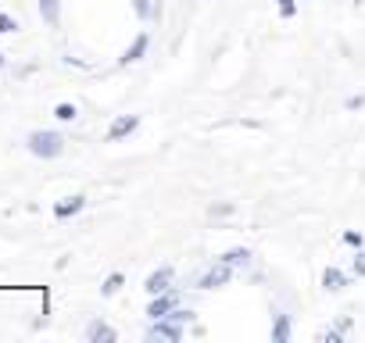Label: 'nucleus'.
Returning <instances> with one entry per match:
<instances>
[{
	"instance_id": "f257e3e1",
	"label": "nucleus",
	"mask_w": 365,
	"mask_h": 343,
	"mask_svg": "<svg viewBox=\"0 0 365 343\" xmlns=\"http://www.w3.org/2000/svg\"><path fill=\"white\" fill-rule=\"evenodd\" d=\"M29 150H33L36 157H58V154L65 150V139H61L58 132H33V136H29Z\"/></svg>"
},
{
	"instance_id": "f03ea898",
	"label": "nucleus",
	"mask_w": 365,
	"mask_h": 343,
	"mask_svg": "<svg viewBox=\"0 0 365 343\" xmlns=\"http://www.w3.org/2000/svg\"><path fill=\"white\" fill-rule=\"evenodd\" d=\"M230 275H233V265H230V261H219V265L201 279V286H205V290H219V286H226V283H230Z\"/></svg>"
},
{
	"instance_id": "7ed1b4c3",
	"label": "nucleus",
	"mask_w": 365,
	"mask_h": 343,
	"mask_svg": "<svg viewBox=\"0 0 365 343\" xmlns=\"http://www.w3.org/2000/svg\"><path fill=\"white\" fill-rule=\"evenodd\" d=\"M168 283H172V268H158V272H150V275H147L143 290L158 297V293H165V290H168Z\"/></svg>"
},
{
	"instance_id": "20e7f679",
	"label": "nucleus",
	"mask_w": 365,
	"mask_h": 343,
	"mask_svg": "<svg viewBox=\"0 0 365 343\" xmlns=\"http://www.w3.org/2000/svg\"><path fill=\"white\" fill-rule=\"evenodd\" d=\"M179 339L182 336V329H179V322L172 318V322H161V318H154V325H150V339Z\"/></svg>"
},
{
	"instance_id": "39448f33",
	"label": "nucleus",
	"mask_w": 365,
	"mask_h": 343,
	"mask_svg": "<svg viewBox=\"0 0 365 343\" xmlns=\"http://www.w3.org/2000/svg\"><path fill=\"white\" fill-rule=\"evenodd\" d=\"M136 115H122V118H115L111 122V129H108V139H122V136H129L133 129H136Z\"/></svg>"
},
{
	"instance_id": "423d86ee",
	"label": "nucleus",
	"mask_w": 365,
	"mask_h": 343,
	"mask_svg": "<svg viewBox=\"0 0 365 343\" xmlns=\"http://www.w3.org/2000/svg\"><path fill=\"white\" fill-rule=\"evenodd\" d=\"M344 286H347V275H344L340 268H333V265H329V268L322 272V290H326V293H340Z\"/></svg>"
},
{
	"instance_id": "0eeeda50",
	"label": "nucleus",
	"mask_w": 365,
	"mask_h": 343,
	"mask_svg": "<svg viewBox=\"0 0 365 343\" xmlns=\"http://www.w3.org/2000/svg\"><path fill=\"white\" fill-rule=\"evenodd\" d=\"M86 339H90V343H115V329H111V325H104V322H90Z\"/></svg>"
},
{
	"instance_id": "6e6552de",
	"label": "nucleus",
	"mask_w": 365,
	"mask_h": 343,
	"mask_svg": "<svg viewBox=\"0 0 365 343\" xmlns=\"http://www.w3.org/2000/svg\"><path fill=\"white\" fill-rule=\"evenodd\" d=\"M83 204H86L83 197H65V201H58V208H54V215H58V218H68V215H79V211H83Z\"/></svg>"
},
{
	"instance_id": "1a4fd4ad",
	"label": "nucleus",
	"mask_w": 365,
	"mask_h": 343,
	"mask_svg": "<svg viewBox=\"0 0 365 343\" xmlns=\"http://www.w3.org/2000/svg\"><path fill=\"white\" fill-rule=\"evenodd\" d=\"M290 339V315H276L272 322V343H287Z\"/></svg>"
},
{
	"instance_id": "9d476101",
	"label": "nucleus",
	"mask_w": 365,
	"mask_h": 343,
	"mask_svg": "<svg viewBox=\"0 0 365 343\" xmlns=\"http://www.w3.org/2000/svg\"><path fill=\"white\" fill-rule=\"evenodd\" d=\"M172 304H175V297H154L150 307H147V315H150V318H165V315L172 311Z\"/></svg>"
},
{
	"instance_id": "9b49d317",
	"label": "nucleus",
	"mask_w": 365,
	"mask_h": 343,
	"mask_svg": "<svg viewBox=\"0 0 365 343\" xmlns=\"http://www.w3.org/2000/svg\"><path fill=\"white\" fill-rule=\"evenodd\" d=\"M222 261H230L233 268H244V265H251V250H244V247H237V250H230Z\"/></svg>"
},
{
	"instance_id": "f8f14e48",
	"label": "nucleus",
	"mask_w": 365,
	"mask_h": 343,
	"mask_svg": "<svg viewBox=\"0 0 365 343\" xmlns=\"http://www.w3.org/2000/svg\"><path fill=\"white\" fill-rule=\"evenodd\" d=\"M147 51V36H136V43L125 51V58H122V65H129V61H140V54Z\"/></svg>"
},
{
	"instance_id": "ddd939ff",
	"label": "nucleus",
	"mask_w": 365,
	"mask_h": 343,
	"mask_svg": "<svg viewBox=\"0 0 365 343\" xmlns=\"http://www.w3.org/2000/svg\"><path fill=\"white\" fill-rule=\"evenodd\" d=\"M40 11H43V22H58V0H40Z\"/></svg>"
},
{
	"instance_id": "4468645a",
	"label": "nucleus",
	"mask_w": 365,
	"mask_h": 343,
	"mask_svg": "<svg viewBox=\"0 0 365 343\" xmlns=\"http://www.w3.org/2000/svg\"><path fill=\"white\" fill-rule=\"evenodd\" d=\"M118 290H122V275L115 272V275H108V279H104V286H101V293H104V297H111V293H118Z\"/></svg>"
},
{
	"instance_id": "2eb2a0df",
	"label": "nucleus",
	"mask_w": 365,
	"mask_h": 343,
	"mask_svg": "<svg viewBox=\"0 0 365 343\" xmlns=\"http://www.w3.org/2000/svg\"><path fill=\"white\" fill-rule=\"evenodd\" d=\"M79 111H76V104H58L54 107V118H61V122H72Z\"/></svg>"
},
{
	"instance_id": "dca6fc26",
	"label": "nucleus",
	"mask_w": 365,
	"mask_h": 343,
	"mask_svg": "<svg viewBox=\"0 0 365 343\" xmlns=\"http://www.w3.org/2000/svg\"><path fill=\"white\" fill-rule=\"evenodd\" d=\"M276 4H279V15H283V19H294V15H297V4H294V0H276Z\"/></svg>"
},
{
	"instance_id": "f3484780",
	"label": "nucleus",
	"mask_w": 365,
	"mask_h": 343,
	"mask_svg": "<svg viewBox=\"0 0 365 343\" xmlns=\"http://www.w3.org/2000/svg\"><path fill=\"white\" fill-rule=\"evenodd\" d=\"M351 268H354V275H365V250H358V254H354Z\"/></svg>"
},
{
	"instance_id": "a211bd4d",
	"label": "nucleus",
	"mask_w": 365,
	"mask_h": 343,
	"mask_svg": "<svg viewBox=\"0 0 365 343\" xmlns=\"http://www.w3.org/2000/svg\"><path fill=\"white\" fill-rule=\"evenodd\" d=\"M344 243H347V247H361V233L347 229V233H344Z\"/></svg>"
},
{
	"instance_id": "6ab92c4d",
	"label": "nucleus",
	"mask_w": 365,
	"mask_h": 343,
	"mask_svg": "<svg viewBox=\"0 0 365 343\" xmlns=\"http://www.w3.org/2000/svg\"><path fill=\"white\" fill-rule=\"evenodd\" d=\"M19 26H15V19L11 15H0V33H15Z\"/></svg>"
},
{
	"instance_id": "aec40b11",
	"label": "nucleus",
	"mask_w": 365,
	"mask_h": 343,
	"mask_svg": "<svg viewBox=\"0 0 365 343\" xmlns=\"http://www.w3.org/2000/svg\"><path fill=\"white\" fill-rule=\"evenodd\" d=\"M361 104H365V97H361V93H358V97H347V111H358Z\"/></svg>"
},
{
	"instance_id": "412c9836",
	"label": "nucleus",
	"mask_w": 365,
	"mask_h": 343,
	"mask_svg": "<svg viewBox=\"0 0 365 343\" xmlns=\"http://www.w3.org/2000/svg\"><path fill=\"white\" fill-rule=\"evenodd\" d=\"M136 11L140 15H150V4H147V0H136Z\"/></svg>"
},
{
	"instance_id": "4be33fe9",
	"label": "nucleus",
	"mask_w": 365,
	"mask_h": 343,
	"mask_svg": "<svg viewBox=\"0 0 365 343\" xmlns=\"http://www.w3.org/2000/svg\"><path fill=\"white\" fill-rule=\"evenodd\" d=\"M0 65H4V58H0Z\"/></svg>"
},
{
	"instance_id": "5701e85b",
	"label": "nucleus",
	"mask_w": 365,
	"mask_h": 343,
	"mask_svg": "<svg viewBox=\"0 0 365 343\" xmlns=\"http://www.w3.org/2000/svg\"><path fill=\"white\" fill-rule=\"evenodd\" d=\"M358 4H365V0H358Z\"/></svg>"
}]
</instances>
